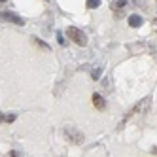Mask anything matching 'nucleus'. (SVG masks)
I'll return each instance as SVG.
<instances>
[{
    "mask_svg": "<svg viewBox=\"0 0 157 157\" xmlns=\"http://www.w3.org/2000/svg\"><path fill=\"white\" fill-rule=\"evenodd\" d=\"M66 34H68V38L74 40L78 46H85V44H87V36L83 34L80 29H76V27H70L68 30H66Z\"/></svg>",
    "mask_w": 157,
    "mask_h": 157,
    "instance_id": "f257e3e1",
    "label": "nucleus"
},
{
    "mask_svg": "<svg viewBox=\"0 0 157 157\" xmlns=\"http://www.w3.org/2000/svg\"><path fill=\"white\" fill-rule=\"evenodd\" d=\"M0 19H4V21H10V23H13V25H21V27L25 25V19H21L19 15H15V13H10V12H4V13H0Z\"/></svg>",
    "mask_w": 157,
    "mask_h": 157,
    "instance_id": "f03ea898",
    "label": "nucleus"
},
{
    "mask_svg": "<svg viewBox=\"0 0 157 157\" xmlns=\"http://www.w3.org/2000/svg\"><path fill=\"white\" fill-rule=\"evenodd\" d=\"M93 104H95L98 110H104V108H106V100L100 97L98 93H95V95H93Z\"/></svg>",
    "mask_w": 157,
    "mask_h": 157,
    "instance_id": "7ed1b4c3",
    "label": "nucleus"
},
{
    "mask_svg": "<svg viewBox=\"0 0 157 157\" xmlns=\"http://www.w3.org/2000/svg\"><path fill=\"white\" fill-rule=\"evenodd\" d=\"M129 25H131L132 29H138V27L142 25V17H140V15H136V13L131 15V17H129Z\"/></svg>",
    "mask_w": 157,
    "mask_h": 157,
    "instance_id": "20e7f679",
    "label": "nucleus"
},
{
    "mask_svg": "<svg viewBox=\"0 0 157 157\" xmlns=\"http://www.w3.org/2000/svg\"><path fill=\"white\" fill-rule=\"evenodd\" d=\"M98 6H100V0H87V8L89 10H95Z\"/></svg>",
    "mask_w": 157,
    "mask_h": 157,
    "instance_id": "39448f33",
    "label": "nucleus"
},
{
    "mask_svg": "<svg viewBox=\"0 0 157 157\" xmlns=\"http://www.w3.org/2000/svg\"><path fill=\"white\" fill-rule=\"evenodd\" d=\"M100 74H102V70H100V68H95V70L91 72V78H93V80H98Z\"/></svg>",
    "mask_w": 157,
    "mask_h": 157,
    "instance_id": "423d86ee",
    "label": "nucleus"
},
{
    "mask_svg": "<svg viewBox=\"0 0 157 157\" xmlns=\"http://www.w3.org/2000/svg\"><path fill=\"white\" fill-rule=\"evenodd\" d=\"M15 117H17V116H13V114H12V116H4V121H6V123H12V121H15Z\"/></svg>",
    "mask_w": 157,
    "mask_h": 157,
    "instance_id": "0eeeda50",
    "label": "nucleus"
},
{
    "mask_svg": "<svg viewBox=\"0 0 157 157\" xmlns=\"http://www.w3.org/2000/svg\"><path fill=\"white\" fill-rule=\"evenodd\" d=\"M57 40H59V44H64V38H63V34H57Z\"/></svg>",
    "mask_w": 157,
    "mask_h": 157,
    "instance_id": "6e6552de",
    "label": "nucleus"
},
{
    "mask_svg": "<svg viewBox=\"0 0 157 157\" xmlns=\"http://www.w3.org/2000/svg\"><path fill=\"white\" fill-rule=\"evenodd\" d=\"M0 121H4V116H2V114H0Z\"/></svg>",
    "mask_w": 157,
    "mask_h": 157,
    "instance_id": "1a4fd4ad",
    "label": "nucleus"
},
{
    "mask_svg": "<svg viewBox=\"0 0 157 157\" xmlns=\"http://www.w3.org/2000/svg\"><path fill=\"white\" fill-rule=\"evenodd\" d=\"M0 2H6V0H0Z\"/></svg>",
    "mask_w": 157,
    "mask_h": 157,
    "instance_id": "9d476101",
    "label": "nucleus"
}]
</instances>
